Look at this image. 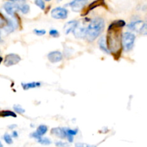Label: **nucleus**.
<instances>
[{"instance_id": "f257e3e1", "label": "nucleus", "mask_w": 147, "mask_h": 147, "mask_svg": "<svg viewBox=\"0 0 147 147\" xmlns=\"http://www.w3.org/2000/svg\"><path fill=\"white\" fill-rule=\"evenodd\" d=\"M126 25V22L123 20H118L112 22L108 28L107 42L108 48L111 53H119L121 47V30Z\"/></svg>"}, {"instance_id": "f03ea898", "label": "nucleus", "mask_w": 147, "mask_h": 147, "mask_svg": "<svg viewBox=\"0 0 147 147\" xmlns=\"http://www.w3.org/2000/svg\"><path fill=\"white\" fill-rule=\"evenodd\" d=\"M105 27V22L100 17H96L90 22L86 27V37L89 42H93L100 35Z\"/></svg>"}, {"instance_id": "7ed1b4c3", "label": "nucleus", "mask_w": 147, "mask_h": 147, "mask_svg": "<svg viewBox=\"0 0 147 147\" xmlns=\"http://www.w3.org/2000/svg\"><path fill=\"white\" fill-rule=\"evenodd\" d=\"M136 37L134 34L129 32H124L121 37V42L123 49L126 51H130L134 45Z\"/></svg>"}, {"instance_id": "20e7f679", "label": "nucleus", "mask_w": 147, "mask_h": 147, "mask_svg": "<svg viewBox=\"0 0 147 147\" xmlns=\"http://www.w3.org/2000/svg\"><path fill=\"white\" fill-rule=\"evenodd\" d=\"M22 3H19L18 0H11L10 1L5 3L4 9L9 15L14 17L16 11L19 10V7Z\"/></svg>"}, {"instance_id": "39448f33", "label": "nucleus", "mask_w": 147, "mask_h": 147, "mask_svg": "<svg viewBox=\"0 0 147 147\" xmlns=\"http://www.w3.org/2000/svg\"><path fill=\"white\" fill-rule=\"evenodd\" d=\"M68 11L63 7H56L51 11V16L53 18L57 20H65L67 18Z\"/></svg>"}, {"instance_id": "423d86ee", "label": "nucleus", "mask_w": 147, "mask_h": 147, "mask_svg": "<svg viewBox=\"0 0 147 147\" xmlns=\"http://www.w3.org/2000/svg\"><path fill=\"white\" fill-rule=\"evenodd\" d=\"M21 60V57L18 55L17 54H14V53H11V54L7 55L4 58V65L7 67H9V66L14 65L17 64Z\"/></svg>"}, {"instance_id": "0eeeda50", "label": "nucleus", "mask_w": 147, "mask_h": 147, "mask_svg": "<svg viewBox=\"0 0 147 147\" xmlns=\"http://www.w3.org/2000/svg\"><path fill=\"white\" fill-rule=\"evenodd\" d=\"M144 25V22L142 21V20H139V21H135L131 22L130 24L128 25V28H129V30H132V31L136 32L139 33H142Z\"/></svg>"}, {"instance_id": "6e6552de", "label": "nucleus", "mask_w": 147, "mask_h": 147, "mask_svg": "<svg viewBox=\"0 0 147 147\" xmlns=\"http://www.w3.org/2000/svg\"><path fill=\"white\" fill-rule=\"evenodd\" d=\"M49 61L52 63H56L63 60V54L60 51L50 52L47 55Z\"/></svg>"}, {"instance_id": "1a4fd4ad", "label": "nucleus", "mask_w": 147, "mask_h": 147, "mask_svg": "<svg viewBox=\"0 0 147 147\" xmlns=\"http://www.w3.org/2000/svg\"><path fill=\"white\" fill-rule=\"evenodd\" d=\"M73 33L76 38H85L86 35V27L83 25H80L78 23L76 28L73 30Z\"/></svg>"}, {"instance_id": "9d476101", "label": "nucleus", "mask_w": 147, "mask_h": 147, "mask_svg": "<svg viewBox=\"0 0 147 147\" xmlns=\"http://www.w3.org/2000/svg\"><path fill=\"white\" fill-rule=\"evenodd\" d=\"M52 134L60 138V139H67V132H66L65 128H53L51 130Z\"/></svg>"}, {"instance_id": "9b49d317", "label": "nucleus", "mask_w": 147, "mask_h": 147, "mask_svg": "<svg viewBox=\"0 0 147 147\" xmlns=\"http://www.w3.org/2000/svg\"><path fill=\"white\" fill-rule=\"evenodd\" d=\"M86 1H81V0H73V1L69 4L70 7L73 9V11H79L83 8L86 4Z\"/></svg>"}, {"instance_id": "f8f14e48", "label": "nucleus", "mask_w": 147, "mask_h": 147, "mask_svg": "<svg viewBox=\"0 0 147 147\" xmlns=\"http://www.w3.org/2000/svg\"><path fill=\"white\" fill-rule=\"evenodd\" d=\"M78 24V22L76 21V20H71V21L67 22L64 26L65 33L66 34H68L69 33L73 31V30L76 28Z\"/></svg>"}, {"instance_id": "ddd939ff", "label": "nucleus", "mask_w": 147, "mask_h": 147, "mask_svg": "<svg viewBox=\"0 0 147 147\" xmlns=\"http://www.w3.org/2000/svg\"><path fill=\"white\" fill-rule=\"evenodd\" d=\"M98 45L100 50L106 53V54H111L110 51H109V48L107 46V42H106V39L104 36H102L98 40Z\"/></svg>"}, {"instance_id": "4468645a", "label": "nucleus", "mask_w": 147, "mask_h": 147, "mask_svg": "<svg viewBox=\"0 0 147 147\" xmlns=\"http://www.w3.org/2000/svg\"><path fill=\"white\" fill-rule=\"evenodd\" d=\"M16 27H17V20H8V22L5 27V30L8 32H11L15 30Z\"/></svg>"}, {"instance_id": "2eb2a0df", "label": "nucleus", "mask_w": 147, "mask_h": 147, "mask_svg": "<svg viewBox=\"0 0 147 147\" xmlns=\"http://www.w3.org/2000/svg\"><path fill=\"white\" fill-rule=\"evenodd\" d=\"M40 86H41V83H39V82H30V83H22V86L23 89L25 90H29L30 88L40 87Z\"/></svg>"}, {"instance_id": "dca6fc26", "label": "nucleus", "mask_w": 147, "mask_h": 147, "mask_svg": "<svg viewBox=\"0 0 147 147\" xmlns=\"http://www.w3.org/2000/svg\"><path fill=\"white\" fill-rule=\"evenodd\" d=\"M47 131V127L45 125H40L37 127V131H36V133L40 136H42L43 135L45 134Z\"/></svg>"}, {"instance_id": "f3484780", "label": "nucleus", "mask_w": 147, "mask_h": 147, "mask_svg": "<svg viewBox=\"0 0 147 147\" xmlns=\"http://www.w3.org/2000/svg\"><path fill=\"white\" fill-rule=\"evenodd\" d=\"M9 116L15 118L17 117V115L11 111H0V117H9Z\"/></svg>"}, {"instance_id": "a211bd4d", "label": "nucleus", "mask_w": 147, "mask_h": 147, "mask_svg": "<svg viewBox=\"0 0 147 147\" xmlns=\"http://www.w3.org/2000/svg\"><path fill=\"white\" fill-rule=\"evenodd\" d=\"M30 6H29L28 4H24V3H22L20 5V7H19V10H20L22 13H23V14H27V13L30 11Z\"/></svg>"}, {"instance_id": "6ab92c4d", "label": "nucleus", "mask_w": 147, "mask_h": 147, "mask_svg": "<svg viewBox=\"0 0 147 147\" xmlns=\"http://www.w3.org/2000/svg\"><path fill=\"white\" fill-rule=\"evenodd\" d=\"M37 140L39 143L43 145H49L51 144V141H50L48 138H44L42 137V136L40 137L38 139H37Z\"/></svg>"}, {"instance_id": "aec40b11", "label": "nucleus", "mask_w": 147, "mask_h": 147, "mask_svg": "<svg viewBox=\"0 0 147 147\" xmlns=\"http://www.w3.org/2000/svg\"><path fill=\"white\" fill-rule=\"evenodd\" d=\"M103 3V0H97V1H93L92 4H90V5L89 6V10H91L93 9L96 8V7H98V6L102 5V4Z\"/></svg>"}, {"instance_id": "412c9836", "label": "nucleus", "mask_w": 147, "mask_h": 147, "mask_svg": "<svg viewBox=\"0 0 147 147\" xmlns=\"http://www.w3.org/2000/svg\"><path fill=\"white\" fill-rule=\"evenodd\" d=\"M8 20L3 17L2 14H0V27H5L7 26Z\"/></svg>"}, {"instance_id": "4be33fe9", "label": "nucleus", "mask_w": 147, "mask_h": 147, "mask_svg": "<svg viewBox=\"0 0 147 147\" xmlns=\"http://www.w3.org/2000/svg\"><path fill=\"white\" fill-rule=\"evenodd\" d=\"M14 110L16 113H20V114H22V113H24L25 112V110L22 106H19V105H14Z\"/></svg>"}, {"instance_id": "5701e85b", "label": "nucleus", "mask_w": 147, "mask_h": 147, "mask_svg": "<svg viewBox=\"0 0 147 147\" xmlns=\"http://www.w3.org/2000/svg\"><path fill=\"white\" fill-rule=\"evenodd\" d=\"M65 130H66V132H67V136H73L78 134V129H69V128H65Z\"/></svg>"}, {"instance_id": "b1692460", "label": "nucleus", "mask_w": 147, "mask_h": 147, "mask_svg": "<svg viewBox=\"0 0 147 147\" xmlns=\"http://www.w3.org/2000/svg\"><path fill=\"white\" fill-rule=\"evenodd\" d=\"M34 3H35L36 5H37V7H40L41 9L44 10L45 8V2L43 0H35V1H34Z\"/></svg>"}, {"instance_id": "393cba45", "label": "nucleus", "mask_w": 147, "mask_h": 147, "mask_svg": "<svg viewBox=\"0 0 147 147\" xmlns=\"http://www.w3.org/2000/svg\"><path fill=\"white\" fill-rule=\"evenodd\" d=\"M4 142L7 144H11L13 142L11 136H10L9 134H5L4 135Z\"/></svg>"}, {"instance_id": "a878e982", "label": "nucleus", "mask_w": 147, "mask_h": 147, "mask_svg": "<svg viewBox=\"0 0 147 147\" xmlns=\"http://www.w3.org/2000/svg\"><path fill=\"white\" fill-rule=\"evenodd\" d=\"M33 32H34L36 35L42 36V35H44V34H45L46 31L45 30H37V29H35V30H34Z\"/></svg>"}, {"instance_id": "bb28decb", "label": "nucleus", "mask_w": 147, "mask_h": 147, "mask_svg": "<svg viewBox=\"0 0 147 147\" xmlns=\"http://www.w3.org/2000/svg\"><path fill=\"white\" fill-rule=\"evenodd\" d=\"M56 146L57 147H68L69 144L66 142H57L55 143Z\"/></svg>"}, {"instance_id": "cd10ccee", "label": "nucleus", "mask_w": 147, "mask_h": 147, "mask_svg": "<svg viewBox=\"0 0 147 147\" xmlns=\"http://www.w3.org/2000/svg\"><path fill=\"white\" fill-rule=\"evenodd\" d=\"M76 147H96V146H93V145H89L87 144L84 143H76Z\"/></svg>"}, {"instance_id": "c85d7f7f", "label": "nucleus", "mask_w": 147, "mask_h": 147, "mask_svg": "<svg viewBox=\"0 0 147 147\" xmlns=\"http://www.w3.org/2000/svg\"><path fill=\"white\" fill-rule=\"evenodd\" d=\"M50 35L54 37H57L59 36V32L57 30H51L50 31Z\"/></svg>"}, {"instance_id": "c756f323", "label": "nucleus", "mask_w": 147, "mask_h": 147, "mask_svg": "<svg viewBox=\"0 0 147 147\" xmlns=\"http://www.w3.org/2000/svg\"><path fill=\"white\" fill-rule=\"evenodd\" d=\"M141 34H147V22H144V25L143 30H142V32Z\"/></svg>"}, {"instance_id": "7c9ffc66", "label": "nucleus", "mask_w": 147, "mask_h": 147, "mask_svg": "<svg viewBox=\"0 0 147 147\" xmlns=\"http://www.w3.org/2000/svg\"><path fill=\"white\" fill-rule=\"evenodd\" d=\"M12 136L13 137H17V136H18V134H17V132L16 131H13Z\"/></svg>"}, {"instance_id": "2f4dec72", "label": "nucleus", "mask_w": 147, "mask_h": 147, "mask_svg": "<svg viewBox=\"0 0 147 147\" xmlns=\"http://www.w3.org/2000/svg\"><path fill=\"white\" fill-rule=\"evenodd\" d=\"M16 126H17L14 124V125H12V126H9V129H14V128H15Z\"/></svg>"}, {"instance_id": "473e14b6", "label": "nucleus", "mask_w": 147, "mask_h": 147, "mask_svg": "<svg viewBox=\"0 0 147 147\" xmlns=\"http://www.w3.org/2000/svg\"><path fill=\"white\" fill-rule=\"evenodd\" d=\"M2 60H3V58L1 57V56H0V64H1V63L2 62Z\"/></svg>"}, {"instance_id": "72a5a7b5", "label": "nucleus", "mask_w": 147, "mask_h": 147, "mask_svg": "<svg viewBox=\"0 0 147 147\" xmlns=\"http://www.w3.org/2000/svg\"><path fill=\"white\" fill-rule=\"evenodd\" d=\"M0 147H3V145H2V144L1 143V142H0Z\"/></svg>"}, {"instance_id": "f704fd0d", "label": "nucleus", "mask_w": 147, "mask_h": 147, "mask_svg": "<svg viewBox=\"0 0 147 147\" xmlns=\"http://www.w3.org/2000/svg\"><path fill=\"white\" fill-rule=\"evenodd\" d=\"M45 1H50V0H45Z\"/></svg>"}, {"instance_id": "c9c22d12", "label": "nucleus", "mask_w": 147, "mask_h": 147, "mask_svg": "<svg viewBox=\"0 0 147 147\" xmlns=\"http://www.w3.org/2000/svg\"><path fill=\"white\" fill-rule=\"evenodd\" d=\"M81 1H87V0H81Z\"/></svg>"}, {"instance_id": "e433bc0d", "label": "nucleus", "mask_w": 147, "mask_h": 147, "mask_svg": "<svg viewBox=\"0 0 147 147\" xmlns=\"http://www.w3.org/2000/svg\"><path fill=\"white\" fill-rule=\"evenodd\" d=\"M57 1H62V0H57Z\"/></svg>"}, {"instance_id": "4c0bfd02", "label": "nucleus", "mask_w": 147, "mask_h": 147, "mask_svg": "<svg viewBox=\"0 0 147 147\" xmlns=\"http://www.w3.org/2000/svg\"><path fill=\"white\" fill-rule=\"evenodd\" d=\"M0 38H1V37H0Z\"/></svg>"}]
</instances>
